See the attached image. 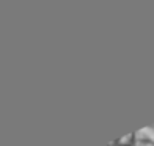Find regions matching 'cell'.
I'll return each mask as SVG.
<instances>
[{
    "instance_id": "1",
    "label": "cell",
    "mask_w": 154,
    "mask_h": 146,
    "mask_svg": "<svg viewBox=\"0 0 154 146\" xmlns=\"http://www.w3.org/2000/svg\"><path fill=\"white\" fill-rule=\"evenodd\" d=\"M135 140L138 141H151L154 143V126H148V127H143L142 130L135 132Z\"/></svg>"
},
{
    "instance_id": "2",
    "label": "cell",
    "mask_w": 154,
    "mask_h": 146,
    "mask_svg": "<svg viewBox=\"0 0 154 146\" xmlns=\"http://www.w3.org/2000/svg\"><path fill=\"white\" fill-rule=\"evenodd\" d=\"M137 146H154V143H151V141H138Z\"/></svg>"
}]
</instances>
